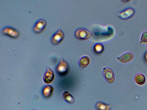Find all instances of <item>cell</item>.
I'll return each mask as SVG.
<instances>
[{"instance_id":"obj_2","label":"cell","mask_w":147,"mask_h":110,"mask_svg":"<svg viewBox=\"0 0 147 110\" xmlns=\"http://www.w3.org/2000/svg\"><path fill=\"white\" fill-rule=\"evenodd\" d=\"M75 34L77 39L82 40H88L93 36V34L89 31L83 28H80L77 30Z\"/></svg>"},{"instance_id":"obj_9","label":"cell","mask_w":147,"mask_h":110,"mask_svg":"<svg viewBox=\"0 0 147 110\" xmlns=\"http://www.w3.org/2000/svg\"><path fill=\"white\" fill-rule=\"evenodd\" d=\"M55 75L53 72L49 68H47L46 73L45 74L43 80L47 84H50L53 80Z\"/></svg>"},{"instance_id":"obj_17","label":"cell","mask_w":147,"mask_h":110,"mask_svg":"<svg viewBox=\"0 0 147 110\" xmlns=\"http://www.w3.org/2000/svg\"><path fill=\"white\" fill-rule=\"evenodd\" d=\"M144 58L145 60L147 61V51L145 53Z\"/></svg>"},{"instance_id":"obj_13","label":"cell","mask_w":147,"mask_h":110,"mask_svg":"<svg viewBox=\"0 0 147 110\" xmlns=\"http://www.w3.org/2000/svg\"><path fill=\"white\" fill-rule=\"evenodd\" d=\"M136 83L140 85H144L145 83L146 79L145 76L141 73L137 74L135 77Z\"/></svg>"},{"instance_id":"obj_15","label":"cell","mask_w":147,"mask_h":110,"mask_svg":"<svg viewBox=\"0 0 147 110\" xmlns=\"http://www.w3.org/2000/svg\"><path fill=\"white\" fill-rule=\"evenodd\" d=\"M94 50L96 54H99L103 52L104 50V48L102 44L98 43L95 44L94 47Z\"/></svg>"},{"instance_id":"obj_16","label":"cell","mask_w":147,"mask_h":110,"mask_svg":"<svg viewBox=\"0 0 147 110\" xmlns=\"http://www.w3.org/2000/svg\"><path fill=\"white\" fill-rule=\"evenodd\" d=\"M140 43V44L147 43V30L144 31L142 34Z\"/></svg>"},{"instance_id":"obj_3","label":"cell","mask_w":147,"mask_h":110,"mask_svg":"<svg viewBox=\"0 0 147 110\" xmlns=\"http://www.w3.org/2000/svg\"><path fill=\"white\" fill-rule=\"evenodd\" d=\"M1 32L3 35L15 39L18 38L20 35V32L18 30L9 26L4 28L2 29Z\"/></svg>"},{"instance_id":"obj_4","label":"cell","mask_w":147,"mask_h":110,"mask_svg":"<svg viewBox=\"0 0 147 110\" xmlns=\"http://www.w3.org/2000/svg\"><path fill=\"white\" fill-rule=\"evenodd\" d=\"M135 13V10L133 8L129 7L119 12L117 15L121 19L125 20L131 18L134 15Z\"/></svg>"},{"instance_id":"obj_10","label":"cell","mask_w":147,"mask_h":110,"mask_svg":"<svg viewBox=\"0 0 147 110\" xmlns=\"http://www.w3.org/2000/svg\"><path fill=\"white\" fill-rule=\"evenodd\" d=\"M54 89L50 85H47L43 88L42 90V94L43 96L46 98H49L52 95Z\"/></svg>"},{"instance_id":"obj_7","label":"cell","mask_w":147,"mask_h":110,"mask_svg":"<svg viewBox=\"0 0 147 110\" xmlns=\"http://www.w3.org/2000/svg\"><path fill=\"white\" fill-rule=\"evenodd\" d=\"M103 73L108 82L111 83L114 82L115 78V76L114 72L111 69L109 68H104Z\"/></svg>"},{"instance_id":"obj_1","label":"cell","mask_w":147,"mask_h":110,"mask_svg":"<svg viewBox=\"0 0 147 110\" xmlns=\"http://www.w3.org/2000/svg\"><path fill=\"white\" fill-rule=\"evenodd\" d=\"M57 74L61 76H65L68 73L69 67L68 63L63 59H61L56 68Z\"/></svg>"},{"instance_id":"obj_14","label":"cell","mask_w":147,"mask_h":110,"mask_svg":"<svg viewBox=\"0 0 147 110\" xmlns=\"http://www.w3.org/2000/svg\"><path fill=\"white\" fill-rule=\"evenodd\" d=\"M62 96L64 99L69 103H72L75 101L74 97L67 91L63 93Z\"/></svg>"},{"instance_id":"obj_5","label":"cell","mask_w":147,"mask_h":110,"mask_svg":"<svg viewBox=\"0 0 147 110\" xmlns=\"http://www.w3.org/2000/svg\"><path fill=\"white\" fill-rule=\"evenodd\" d=\"M64 34L61 30H58L52 36L51 39L52 44L55 45L59 44L63 40Z\"/></svg>"},{"instance_id":"obj_6","label":"cell","mask_w":147,"mask_h":110,"mask_svg":"<svg viewBox=\"0 0 147 110\" xmlns=\"http://www.w3.org/2000/svg\"><path fill=\"white\" fill-rule=\"evenodd\" d=\"M47 23L45 20L41 19L38 20L33 27V31L36 34H39L42 33L45 29Z\"/></svg>"},{"instance_id":"obj_11","label":"cell","mask_w":147,"mask_h":110,"mask_svg":"<svg viewBox=\"0 0 147 110\" xmlns=\"http://www.w3.org/2000/svg\"><path fill=\"white\" fill-rule=\"evenodd\" d=\"M95 107L97 110H110L112 107V105L99 102L96 104Z\"/></svg>"},{"instance_id":"obj_12","label":"cell","mask_w":147,"mask_h":110,"mask_svg":"<svg viewBox=\"0 0 147 110\" xmlns=\"http://www.w3.org/2000/svg\"><path fill=\"white\" fill-rule=\"evenodd\" d=\"M90 60L89 57L87 56H84L82 57L80 59L79 64L82 68L87 66L90 64Z\"/></svg>"},{"instance_id":"obj_8","label":"cell","mask_w":147,"mask_h":110,"mask_svg":"<svg viewBox=\"0 0 147 110\" xmlns=\"http://www.w3.org/2000/svg\"><path fill=\"white\" fill-rule=\"evenodd\" d=\"M134 57V54L130 52H127L118 56L117 59L122 63H127L132 60Z\"/></svg>"}]
</instances>
